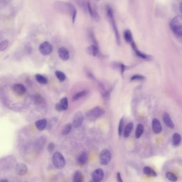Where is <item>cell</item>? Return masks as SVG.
Returning a JSON list of instances; mask_svg holds the SVG:
<instances>
[{"instance_id": "obj_1", "label": "cell", "mask_w": 182, "mask_h": 182, "mask_svg": "<svg viewBox=\"0 0 182 182\" xmlns=\"http://www.w3.org/2000/svg\"><path fill=\"white\" fill-rule=\"evenodd\" d=\"M53 6L57 11L71 17L73 23H75L77 11L72 3L68 2L56 1L54 3Z\"/></svg>"}, {"instance_id": "obj_2", "label": "cell", "mask_w": 182, "mask_h": 182, "mask_svg": "<svg viewBox=\"0 0 182 182\" xmlns=\"http://www.w3.org/2000/svg\"><path fill=\"white\" fill-rule=\"evenodd\" d=\"M106 12L108 18L109 20L110 23L111 24L112 28L113 29L114 33H115V37L116 40V42L118 45H120L121 43V40H120V35H119V32L117 28V25L116 23L115 17L113 14V10L112 9L111 6H108L106 9Z\"/></svg>"}, {"instance_id": "obj_3", "label": "cell", "mask_w": 182, "mask_h": 182, "mask_svg": "<svg viewBox=\"0 0 182 182\" xmlns=\"http://www.w3.org/2000/svg\"><path fill=\"white\" fill-rule=\"evenodd\" d=\"M170 27L172 32L178 36H182V15L175 17L170 23Z\"/></svg>"}, {"instance_id": "obj_4", "label": "cell", "mask_w": 182, "mask_h": 182, "mask_svg": "<svg viewBox=\"0 0 182 182\" xmlns=\"http://www.w3.org/2000/svg\"><path fill=\"white\" fill-rule=\"evenodd\" d=\"M104 113V111L100 107H96L92 109L88 110L85 113L86 119L90 121H94L102 116Z\"/></svg>"}, {"instance_id": "obj_5", "label": "cell", "mask_w": 182, "mask_h": 182, "mask_svg": "<svg viewBox=\"0 0 182 182\" xmlns=\"http://www.w3.org/2000/svg\"><path fill=\"white\" fill-rule=\"evenodd\" d=\"M52 160L54 166L57 169L63 168L65 167L66 164L65 160L62 155L61 153L59 152H57L54 153L52 157Z\"/></svg>"}, {"instance_id": "obj_6", "label": "cell", "mask_w": 182, "mask_h": 182, "mask_svg": "<svg viewBox=\"0 0 182 182\" xmlns=\"http://www.w3.org/2000/svg\"><path fill=\"white\" fill-rule=\"evenodd\" d=\"M99 158H100V163L102 165L104 166L108 165L111 159L110 152L108 149L103 150L100 153Z\"/></svg>"}, {"instance_id": "obj_7", "label": "cell", "mask_w": 182, "mask_h": 182, "mask_svg": "<svg viewBox=\"0 0 182 182\" xmlns=\"http://www.w3.org/2000/svg\"><path fill=\"white\" fill-rule=\"evenodd\" d=\"M39 51L43 56H48L53 51L52 45L48 42H44L39 46Z\"/></svg>"}, {"instance_id": "obj_8", "label": "cell", "mask_w": 182, "mask_h": 182, "mask_svg": "<svg viewBox=\"0 0 182 182\" xmlns=\"http://www.w3.org/2000/svg\"><path fill=\"white\" fill-rule=\"evenodd\" d=\"M84 121V116L83 113L79 111L77 112L74 116L73 119V126L75 128H78L81 126Z\"/></svg>"}, {"instance_id": "obj_9", "label": "cell", "mask_w": 182, "mask_h": 182, "mask_svg": "<svg viewBox=\"0 0 182 182\" xmlns=\"http://www.w3.org/2000/svg\"><path fill=\"white\" fill-rule=\"evenodd\" d=\"M12 91L18 95H23L26 93L27 89L23 85L21 84H16L13 86Z\"/></svg>"}, {"instance_id": "obj_10", "label": "cell", "mask_w": 182, "mask_h": 182, "mask_svg": "<svg viewBox=\"0 0 182 182\" xmlns=\"http://www.w3.org/2000/svg\"><path fill=\"white\" fill-rule=\"evenodd\" d=\"M104 171L102 169H97L92 174L93 180L96 182H100L104 179Z\"/></svg>"}, {"instance_id": "obj_11", "label": "cell", "mask_w": 182, "mask_h": 182, "mask_svg": "<svg viewBox=\"0 0 182 182\" xmlns=\"http://www.w3.org/2000/svg\"><path fill=\"white\" fill-rule=\"evenodd\" d=\"M152 128L153 133L155 134H159L161 132L163 128L161 123L158 119L154 118L152 121Z\"/></svg>"}, {"instance_id": "obj_12", "label": "cell", "mask_w": 182, "mask_h": 182, "mask_svg": "<svg viewBox=\"0 0 182 182\" xmlns=\"http://www.w3.org/2000/svg\"><path fill=\"white\" fill-rule=\"evenodd\" d=\"M88 154L86 152H83L79 154L77 158V163L79 166H84L88 161Z\"/></svg>"}, {"instance_id": "obj_13", "label": "cell", "mask_w": 182, "mask_h": 182, "mask_svg": "<svg viewBox=\"0 0 182 182\" xmlns=\"http://www.w3.org/2000/svg\"><path fill=\"white\" fill-rule=\"evenodd\" d=\"M58 54L60 59L63 61H66L69 58V51L64 47L60 48L58 50Z\"/></svg>"}, {"instance_id": "obj_14", "label": "cell", "mask_w": 182, "mask_h": 182, "mask_svg": "<svg viewBox=\"0 0 182 182\" xmlns=\"http://www.w3.org/2000/svg\"><path fill=\"white\" fill-rule=\"evenodd\" d=\"M130 45H131V46L133 50L135 51V54L137 56L140 57H141L142 59H149V56H148V55H146V54L143 53V52H141L140 51L138 50V49L137 48L136 44H135V43L134 42V40L130 43Z\"/></svg>"}, {"instance_id": "obj_15", "label": "cell", "mask_w": 182, "mask_h": 182, "mask_svg": "<svg viewBox=\"0 0 182 182\" xmlns=\"http://www.w3.org/2000/svg\"><path fill=\"white\" fill-rule=\"evenodd\" d=\"M15 171L18 174L23 176L27 173L28 171V168H27V166L25 164L23 163H20L17 165L15 168Z\"/></svg>"}, {"instance_id": "obj_16", "label": "cell", "mask_w": 182, "mask_h": 182, "mask_svg": "<svg viewBox=\"0 0 182 182\" xmlns=\"http://www.w3.org/2000/svg\"><path fill=\"white\" fill-rule=\"evenodd\" d=\"M163 120L166 125L170 129H174V124L172 121V119L171 118V116L168 113L165 112L163 115Z\"/></svg>"}, {"instance_id": "obj_17", "label": "cell", "mask_w": 182, "mask_h": 182, "mask_svg": "<svg viewBox=\"0 0 182 182\" xmlns=\"http://www.w3.org/2000/svg\"><path fill=\"white\" fill-rule=\"evenodd\" d=\"M87 11L90 14L91 16L93 19H95L96 21H99L100 20V16L98 14V12L92 8V6L91 4L90 1H88V4H87Z\"/></svg>"}, {"instance_id": "obj_18", "label": "cell", "mask_w": 182, "mask_h": 182, "mask_svg": "<svg viewBox=\"0 0 182 182\" xmlns=\"http://www.w3.org/2000/svg\"><path fill=\"white\" fill-rule=\"evenodd\" d=\"M86 51L90 56L96 57L99 52V48L98 45L92 44L91 46H88V48H87Z\"/></svg>"}, {"instance_id": "obj_19", "label": "cell", "mask_w": 182, "mask_h": 182, "mask_svg": "<svg viewBox=\"0 0 182 182\" xmlns=\"http://www.w3.org/2000/svg\"><path fill=\"white\" fill-rule=\"evenodd\" d=\"M35 124V126L38 130L42 131V130H44L47 126L48 122H47L46 119H40V120L36 121Z\"/></svg>"}, {"instance_id": "obj_20", "label": "cell", "mask_w": 182, "mask_h": 182, "mask_svg": "<svg viewBox=\"0 0 182 182\" xmlns=\"http://www.w3.org/2000/svg\"><path fill=\"white\" fill-rule=\"evenodd\" d=\"M134 127V125L132 123H129L127 125L124 131V136L125 138H129L130 135L131 133L132 132Z\"/></svg>"}, {"instance_id": "obj_21", "label": "cell", "mask_w": 182, "mask_h": 182, "mask_svg": "<svg viewBox=\"0 0 182 182\" xmlns=\"http://www.w3.org/2000/svg\"><path fill=\"white\" fill-rule=\"evenodd\" d=\"M143 172L146 175L148 176L156 177L157 176V173L155 172L154 170L151 168V167L146 166L143 168Z\"/></svg>"}, {"instance_id": "obj_22", "label": "cell", "mask_w": 182, "mask_h": 182, "mask_svg": "<svg viewBox=\"0 0 182 182\" xmlns=\"http://www.w3.org/2000/svg\"><path fill=\"white\" fill-rule=\"evenodd\" d=\"M180 142H181V136L177 133H175L172 135V145L174 146H177L180 144Z\"/></svg>"}, {"instance_id": "obj_23", "label": "cell", "mask_w": 182, "mask_h": 182, "mask_svg": "<svg viewBox=\"0 0 182 182\" xmlns=\"http://www.w3.org/2000/svg\"><path fill=\"white\" fill-rule=\"evenodd\" d=\"M88 93V91L86 90L82 91L81 92H78L73 95L72 100L73 101H76L77 100H79L80 99L86 96Z\"/></svg>"}, {"instance_id": "obj_24", "label": "cell", "mask_w": 182, "mask_h": 182, "mask_svg": "<svg viewBox=\"0 0 182 182\" xmlns=\"http://www.w3.org/2000/svg\"><path fill=\"white\" fill-rule=\"evenodd\" d=\"M83 178L84 176L82 173L80 171H76L74 175L73 182H83Z\"/></svg>"}, {"instance_id": "obj_25", "label": "cell", "mask_w": 182, "mask_h": 182, "mask_svg": "<svg viewBox=\"0 0 182 182\" xmlns=\"http://www.w3.org/2000/svg\"><path fill=\"white\" fill-rule=\"evenodd\" d=\"M124 37L125 40L128 43H130L133 41V39L132 34L131 33L130 30L127 29L125 31L124 33Z\"/></svg>"}, {"instance_id": "obj_26", "label": "cell", "mask_w": 182, "mask_h": 182, "mask_svg": "<svg viewBox=\"0 0 182 182\" xmlns=\"http://www.w3.org/2000/svg\"><path fill=\"white\" fill-rule=\"evenodd\" d=\"M144 128L143 125L141 124L138 125L137 127H136V131H135V138H140L142 134L144 132Z\"/></svg>"}, {"instance_id": "obj_27", "label": "cell", "mask_w": 182, "mask_h": 182, "mask_svg": "<svg viewBox=\"0 0 182 182\" xmlns=\"http://www.w3.org/2000/svg\"><path fill=\"white\" fill-rule=\"evenodd\" d=\"M74 1L80 8L83 9V10L84 11L87 10L88 1H86L85 0H74Z\"/></svg>"}, {"instance_id": "obj_28", "label": "cell", "mask_w": 182, "mask_h": 182, "mask_svg": "<svg viewBox=\"0 0 182 182\" xmlns=\"http://www.w3.org/2000/svg\"><path fill=\"white\" fill-rule=\"evenodd\" d=\"M72 129V125L70 123H68L63 127L62 130L61 134L63 135H67L71 132Z\"/></svg>"}, {"instance_id": "obj_29", "label": "cell", "mask_w": 182, "mask_h": 182, "mask_svg": "<svg viewBox=\"0 0 182 182\" xmlns=\"http://www.w3.org/2000/svg\"><path fill=\"white\" fill-rule=\"evenodd\" d=\"M55 75H56V77L60 82H63L66 79V76L65 74L63 72L59 70H57L55 72Z\"/></svg>"}, {"instance_id": "obj_30", "label": "cell", "mask_w": 182, "mask_h": 182, "mask_svg": "<svg viewBox=\"0 0 182 182\" xmlns=\"http://www.w3.org/2000/svg\"><path fill=\"white\" fill-rule=\"evenodd\" d=\"M35 78L36 81L41 84L45 85L48 83V79L40 74H36L35 75Z\"/></svg>"}, {"instance_id": "obj_31", "label": "cell", "mask_w": 182, "mask_h": 182, "mask_svg": "<svg viewBox=\"0 0 182 182\" xmlns=\"http://www.w3.org/2000/svg\"><path fill=\"white\" fill-rule=\"evenodd\" d=\"M166 177L169 181L172 182H176L177 180V177L172 172H167L166 174Z\"/></svg>"}, {"instance_id": "obj_32", "label": "cell", "mask_w": 182, "mask_h": 182, "mask_svg": "<svg viewBox=\"0 0 182 182\" xmlns=\"http://www.w3.org/2000/svg\"><path fill=\"white\" fill-rule=\"evenodd\" d=\"M125 120L124 118L123 117L121 118L119 121V126H118V134L120 136H121L123 134L124 128Z\"/></svg>"}, {"instance_id": "obj_33", "label": "cell", "mask_w": 182, "mask_h": 182, "mask_svg": "<svg viewBox=\"0 0 182 182\" xmlns=\"http://www.w3.org/2000/svg\"><path fill=\"white\" fill-rule=\"evenodd\" d=\"M60 103L61 104L64 110H66L68 108V98L67 97L62 98L60 100Z\"/></svg>"}, {"instance_id": "obj_34", "label": "cell", "mask_w": 182, "mask_h": 182, "mask_svg": "<svg viewBox=\"0 0 182 182\" xmlns=\"http://www.w3.org/2000/svg\"><path fill=\"white\" fill-rule=\"evenodd\" d=\"M9 42L8 40H3L0 43V51H3L8 48Z\"/></svg>"}, {"instance_id": "obj_35", "label": "cell", "mask_w": 182, "mask_h": 182, "mask_svg": "<svg viewBox=\"0 0 182 182\" xmlns=\"http://www.w3.org/2000/svg\"><path fill=\"white\" fill-rule=\"evenodd\" d=\"M145 78V77L141 75H134L130 78V81H142Z\"/></svg>"}, {"instance_id": "obj_36", "label": "cell", "mask_w": 182, "mask_h": 182, "mask_svg": "<svg viewBox=\"0 0 182 182\" xmlns=\"http://www.w3.org/2000/svg\"><path fill=\"white\" fill-rule=\"evenodd\" d=\"M88 34H89V37H90V38L91 40H92V42L93 43V44L98 45V43H97V41L96 40V38L95 37V36H94V33H93V32L92 31H90L89 32Z\"/></svg>"}, {"instance_id": "obj_37", "label": "cell", "mask_w": 182, "mask_h": 182, "mask_svg": "<svg viewBox=\"0 0 182 182\" xmlns=\"http://www.w3.org/2000/svg\"><path fill=\"white\" fill-rule=\"evenodd\" d=\"M34 100L35 103H36L37 104H42V103H43V99L40 95H37L35 96Z\"/></svg>"}, {"instance_id": "obj_38", "label": "cell", "mask_w": 182, "mask_h": 182, "mask_svg": "<svg viewBox=\"0 0 182 182\" xmlns=\"http://www.w3.org/2000/svg\"><path fill=\"white\" fill-rule=\"evenodd\" d=\"M54 149H55V145H54V144L53 143H49V144L48 145V151H49V152H50V153H51V152L53 151Z\"/></svg>"}, {"instance_id": "obj_39", "label": "cell", "mask_w": 182, "mask_h": 182, "mask_svg": "<svg viewBox=\"0 0 182 182\" xmlns=\"http://www.w3.org/2000/svg\"><path fill=\"white\" fill-rule=\"evenodd\" d=\"M55 109L58 112L64 111L63 107H62V106L60 103H57V104H56V105H55Z\"/></svg>"}, {"instance_id": "obj_40", "label": "cell", "mask_w": 182, "mask_h": 182, "mask_svg": "<svg viewBox=\"0 0 182 182\" xmlns=\"http://www.w3.org/2000/svg\"><path fill=\"white\" fill-rule=\"evenodd\" d=\"M119 69H120V70H121V74H124V71L126 70V66L123 63H120L119 65Z\"/></svg>"}, {"instance_id": "obj_41", "label": "cell", "mask_w": 182, "mask_h": 182, "mask_svg": "<svg viewBox=\"0 0 182 182\" xmlns=\"http://www.w3.org/2000/svg\"><path fill=\"white\" fill-rule=\"evenodd\" d=\"M117 180L118 182H124L121 178V174L119 172H118L117 174Z\"/></svg>"}, {"instance_id": "obj_42", "label": "cell", "mask_w": 182, "mask_h": 182, "mask_svg": "<svg viewBox=\"0 0 182 182\" xmlns=\"http://www.w3.org/2000/svg\"><path fill=\"white\" fill-rule=\"evenodd\" d=\"M26 50H27L26 51H27V53H31L32 51V48H31L30 46H27V47H26Z\"/></svg>"}, {"instance_id": "obj_43", "label": "cell", "mask_w": 182, "mask_h": 182, "mask_svg": "<svg viewBox=\"0 0 182 182\" xmlns=\"http://www.w3.org/2000/svg\"><path fill=\"white\" fill-rule=\"evenodd\" d=\"M179 9H180V11L182 13V1H181V2H180V6H179Z\"/></svg>"}, {"instance_id": "obj_44", "label": "cell", "mask_w": 182, "mask_h": 182, "mask_svg": "<svg viewBox=\"0 0 182 182\" xmlns=\"http://www.w3.org/2000/svg\"><path fill=\"white\" fill-rule=\"evenodd\" d=\"M0 182H9V181L6 179H3V180H0Z\"/></svg>"}, {"instance_id": "obj_45", "label": "cell", "mask_w": 182, "mask_h": 182, "mask_svg": "<svg viewBox=\"0 0 182 182\" xmlns=\"http://www.w3.org/2000/svg\"><path fill=\"white\" fill-rule=\"evenodd\" d=\"M90 182H95V181H94V180H92V181H91Z\"/></svg>"}]
</instances>
